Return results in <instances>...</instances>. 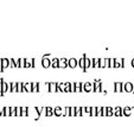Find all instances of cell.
<instances>
[{
	"mask_svg": "<svg viewBox=\"0 0 134 127\" xmlns=\"http://www.w3.org/2000/svg\"><path fill=\"white\" fill-rule=\"evenodd\" d=\"M70 117H76V114H75V107H70Z\"/></svg>",
	"mask_w": 134,
	"mask_h": 127,
	"instance_id": "cell-30",
	"label": "cell"
},
{
	"mask_svg": "<svg viewBox=\"0 0 134 127\" xmlns=\"http://www.w3.org/2000/svg\"><path fill=\"white\" fill-rule=\"evenodd\" d=\"M44 115H45V117H52L53 115V108L52 107H45V109H44Z\"/></svg>",
	"mask_w": 134,
	"mask_h": 127,
	"instance_id": "cell-16",
	"label": "cell"
},
{
	"mask_svg": "<svg viewBox=\"0 0 134 127\" xmlns=\"http://www.w3.org/2000/svg\"><path fill=\"white\" fill-rule=\"evenodd\" d=\"M68 67V58L65 57H62V58H58V68H66Z\"/></svg>",
	"mask_w": 134,
	"mask_h": 127,
	"instance_id": "cell-9",
	"label": "cell"
},
{
	"mask_svg": "<svg viewBox=\"0 0 134 127\" xmlns=\"http://www.w3.org/2000/svg\"><path fill=\"white\" fill-rule=\"evenodd\" d=\"M51 68H53V69L58 68V58H57V57H55L53 59H51Z\"/></svg>",
	"mask_w": 134,
	"mask_h": 127,
	"instance_id": "cell-19",
	"label": "cell"
},
{
	"mask_svg": "<svg viewBox=\"0 0 134 127\" xmlns=\"http://www.w3.org/2000/svg\"><path fill=\"white\" fill-rule=\"evenodd\" d=\"M20 117H27V107H21Z\"/></svg>",
	"mask_w": 134,
	"mask_h": 127,
	"instance_id": "cell-22",
	"label": "cell"
},
{
	"mask_svg": "<svg viewBox=\"0 0 134 127\" xmlns=\"http://www.w3.org/2000/svg\"><path fill=\"white\" fill-rule=\"evenodd\" d=\"M3 80V79H1ZM1 80H0V95H1Z\"/></svg>",
	"mask_w": 134,
	"mask_h": 127,
	"instance_id": "cell-33",
	"label": "cell"
},
{
	"mask_svg": "<svg viewBox=\"0 0 134 127\" xmlns=\"http://www.w3.org/2000/svg\"><path fill=\"white\" fill-rule=\"evenodd\" d=\"M113 113L115 117H122V107L116 106L115 108H113Z\"/></svg>",
	"mask_w": 134,
	"mask_h": 127,
	"instance_id": "cell-15",
	"label": "cell"
},
{
	"mask_svg": "<svg viewBox=\"0 0 134 127\" xmlns=\"http://www.w3.org/2000/svg\"><path fill=\"white\" fill-rule=\"evenodd\" d=\"M68 67H70L71 69L76 68V67H77V59H76L75 57H70V58L68 59Z\"/></svg>",
	"mask_w": 134,
	"mask_h": 127,
	"instance_id": "cell-12",
	"label": "cell"
},
{
	"mask_svg": "<svg viewBox=\"0 0 134 127\" xmlns=\"http://www.w3.org/2000/svg\"><path fill=\"white\" fill-rule=\"evenodd\" d=\"M74 87H75V93H82V82H74Z\"/></svg>",
	"mask_w": 134,
	"mask_h": 127,
	"instance_id": "cell-17",
	"label": "cell"
},
{
	"mask_svg": "<svg viewBox=\"0 0 134 127\" xmlns=\"http://www.w3.org/2000/svg\"><path fill=\"white\" fill-rule=\"evenodd\" d=\"M111 115H114L113 108H111V107H107V114H106V117H111Z\"/></svg>",
	"mask_w": 134,
	"mask_h": 127,
	"instance_id": "cell-23",
	"label": "cell"
},
{
	"mask_svg": "<svg viewBox=\"0 0 134 127\" xmlns=\"http://www.w3.org/2000/svg\"><path fill=\"white\" fill-rule=\"evenodd\" d=\"M0 117H4V107H0Z\"/></svg>",
	"mask_w": 134,
	"mask_h": 127,
	"instance_id": "cell-31",
	"label": "cell"
},
{
	"mask_svg": "<svg viewBox=\"0 0 134 127\" xmlns=\"http://www.w3.org/2000/svg\"><path fill=\"white\" fill-rule=\"evenodd\" d=\"M133 87H134L133 82H125V83H122V92L133 93Z\"/></svg>",
	"mask_w": 134,
	"mask_h": 127,
	"instance_id": "cell-2",
	"label": "cell"
},
{
	"mask_svg": "<svg viewBox=\"0 0 134 127\" xmlns=\"http://www.w3.org/2000/svg\"><path fill=\"white\" fill-rule=\"evenodd\" d=\"M82 90L86 93L93 92V82H82Z\"/></svg>",
	"mask_w": 134,
	"mask_h": 127,
	"instance_id": "cell-3",
	"label": "cell"
},
{
	"mask_svg": "<svg viewBox=\"0 0 134 127\" xmlns=\"http://www.w3.org/2000/svg\"><path fill=\"white\" fill-rule=\"evenodd\" d=\"M114 92L122 93V82H115L114 83Z\"/></svg>",
	"mask_w": 134,
	"mask_h": 127,
	"instance_id": "cell-14",
	"label": "cell"
},
{
	"mask_svg": "<svg viewBox=\"0 0 134 127\" xmlns=\"http://www.w3.org/2000/svg\"><path fill=\"white\" fill-rule=\"evenodd\" d=\"M131 65H132V67H133V68H134V58H133V59H132V61H131Z\"/></svg>",
	"mask_w": 134,
	"mask_h": 127,
	"instance_id": "cell-32",
	"label": "cell"
},
{
	"mask_svg": "<svg viewBox=\"0 0 134 127\" xmlns=\"http://www.w3.org/2000/svg\"><path fill=\"white\" fill-rule=\"evenodd\" d=\"M4 117H11V107H4Z\"/></svg>",
	"mask_w": 134,
	"mask_h": 127,
	"instance_id": "cell-21",
	"label": "cell"
},
{
	"mask_svg": "<svg viewBox=\"0 0 134 127\" xmlns=\"http://www.w3.org/2000/svg\"><path fill=\"white\" fill-rule=\"evenodd\" d=\"M99 59L100 58H96V57L91 58V68H99Z\"/></svg>",
	"mask_w": 134,
	"mask_h": 127,
	"instance_id": "cell-18",
	"label": "cell"
},
{
	"mask_svg": "<svg viewBox=\"0 0 134 127\" xmlns=\"http://www.w3.org/2000/svg\"><path fill=\"white\" fill-rule=\"evenodd\" d=\"M114 62H115V58H109L108 68H114Z\"/></svg>",
	"mask_w": 134,
	"mask_h": 127,
	"instance_id": "cell-28",
	"label": "cell"
},
{
	"mask_svg": "<svg viewBox=\"0 0 134 127\" xmlns=\"http://www.w3.org/2000/svg\"><path fill=\"white\" fill-rule=\"evenodd\" d=\"M0 65H1V73H4L10 67V58H7V57L0 58Z\"/></svg>",
	"mask_w": 134,
	"mask_h": 127,
	"instance_id": "cell-1",
	"label": "cell"
},
{
	"mask_svg": "<svg viewBox=\"0 0 134 127\" xmlns=\"http://www.w3.org/2000/svg\"><path fill=\"white\" fill-rule=\"evenodd\" d=\"M53 115H55V117H63V108L59 106L55 107V108H53Z\"/></svg>",
	"mask_w": 134,
	"mask_h": 127,
	"instance_id": "cell-11",
	"label": "cell"
},
{
	"mask_svg": "<svg viewBox=\"0 0 134 127\" xmlns=\"http://www.w3.org/2000/svg\"><path fill=\"white\" fill-rule=\"evenodd\" d=\"M10 67L11 68H15V61H14V58H10Z\"/></svg>",
	"mask_w": 134,
	"mask_h": 127,
	"instance_id": "cell-29",
	"label": "cell"
},
{
	"mask_svg": "<svg viewBox=\"0 0 134 127\" xmlns=\"http://www.w3.org/2000/svg\"><path fill=\"white\" fill-rule=\"evenodd\" d=\"M42 67L45 68V69L50 68L51 67V59L49 58V57H43V58H42Z\"/></svg>",
	"mask_w": 134,
	"mask_h": 127,
	"instance_id": "cell-8",
	"label": "cell"
},
{
	"mask_svg": "<svg viewBox=\"0 0 134 127\" xmlns=\"http://www.w3.org/2000/svg\"><path fill=\"white\" fill-rule=\"evenodd\" d=\"M114 68H124V58H115Z\"/></svg>",
	"mask_w": 134,
	"mask_h": 127,
	"instance_id": "cell-13",
	"label": "cell"
},
{
	"mask_svg": "<svg viewBox=\"0 0 134 127\" xmlns=\"http://www.w3.org/2000/svg\"><path fill=\"white\" fill-rule=\"evenodd\" d=\"M6 93H8V82H6L5 80H1V96L5 95Z\"/></svg>",
	"mask_w": 134,
	"mask_h": 127,
	"instance_id": "cell-6",
	"label": "cell"
},
{
	"mask_svg": "<svg viewBox=\"0 0 134 127\" xmlns=\"http://www.w3.org/2000/svg\"><path fill=\"white\" fill-rule=\"evenodd\" d=\"M8 93H17V82H8Z\"/></svg>",
	"mask_w": 134,
	"mask_h": 127,
	"instance_id": "cell-10",
	"label": "cell"
},
{
	"mask_svg": "<svg viewBox=\"0 0 134 127\" xmlns=\"http://www.w3.org/2000/svg\"><path fill=\"white\" fill-rule=\"evenodd\" d=\"M48 92L57 93V82H48Z\"/></svg>",
	"mask_w": 134,
	"mask_h": 127,
	"instance_id": "cell-5",
	"label": "cell"
},
{
	"mask_svg": "<svg viewBox=\"0 0 134 127\" xmlns=\"http://www.w3.org/2000/svg\"><path fill=\"white\" fill-rule=\"evenodd\" d=\"M17 93H24L23 82H17Z\"/></svg>",
	"mask_w": 134,
	"mask_h": 127,
	"instance_id": "cell-20",
	"label": "cell"
},
{
	"mask_svg": "<svg viewBox=\"0 0 134 127\" xmlns=\"http://www.w3.org/2000/svg\"><path fill=\"white\" fill-rule=\"evenodd\" d=\"M90 117H96V107H90Z\"/></svg>",
	"mask_w": 134,
	"mask_h": 127,
	"instance_id": "cell-24",
	"label": "cell"
},
{
	"mask_svg": "<svg viewBox=\"0 0 134 127\" xmlns=\"http://www.w3.org/2000/svg\"><path fill=\"white\" fill-rule=\"evenodd\" d=\"M99 68H101V69L104 68V58H100L99 59Z\"/></svg>",
	"mask_w": 134,
	"mask_h": 127,
	"instance_id": "cell-27",
	"label": "cell"
},
{
	"mask_svg": "<svg viewBox=\"0 0 134 127\" xmlns=\"http://www.w3.org/2000/svg\"><path fill=\"white\" fill-rule=\"evenodd\" d=\"M24 93H32V82H23Z\"/></svg>",
	"mask_w": 134,
	"mask_h": 127,
	"instance_id": "cell-7",
	"label": "cell"
},
{
	"mask_svg": "<svg viewBox=\"0 0 134 127\" xmlns=\"http://www.w3.org/2000/svg\"><path fill=\"white\" fill-rule=\"evenodd\" d=\"M96 117H102V107H96Z\"/></svg>",
	"mask_w": 134,
	"mask_h": 127,
	"instance_id": "cell-26",
	"label": "cell"
},
{
	"mask_svg": "<svg viewBox=\"0 0 134 127\" xmlns=\"http://www.w3.org/2000/svg\"><path fill=\"white\" fill-rule=\"evenodd\" d=\"M134 114V107H125V108H122V115H125V117H131V115Z\"/></svg>",
	"mask_w": 134,
	"mask_h": 127,
	"instance_id": "cell-4",
	"label": "cell"
},
{
	"mask_svg": "<svg viewBox=\"0 0 134 127\" xmlns=\"http://www.w3.org/2000/svg\"><path fill=\"white\" fill-rule=\"evenodd\" d=\"M21 114V107H15V117H20Z\"/></svg>",
	"mask_w": 134,
	"mask_h": 127,
	"instance_id": "cell-25",
	"label": "cell"
}]
</instances>
